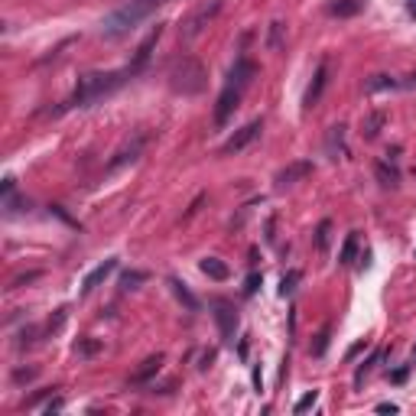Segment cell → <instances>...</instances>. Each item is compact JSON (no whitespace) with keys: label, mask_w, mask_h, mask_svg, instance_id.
<instances>
[{"label":"cell","mask_w":416,"mask_h":416,"mask_svg":"<svg viewBox=\"0 0 416 416\" xmlns=\"http://www.w3.org/2000/svg\"><path fill=\"white\" fill-rule=\"evenodd\" d=\"M254 75H257V65L251 62L247 55H237L235 65H231V72H228V78H224L221 95L215 101V127H224V124L231 120V114L241 107L244 91L251 88V82H254Z\"/></svg>","instance_id":"6da1fadb"},{"label":"cell","mask_w":416,"mask_h":416,"mask_svg":"<svg viewBox=\"0 0 416 416\" xmlns=\"http://www.w3.org/2000/svg\"><path fill=\"white\" fill-rule=\"evenodd\" d=\"M134 72L130 69H120V72H88L78 78L72 98L65 101V107H91L98 101H105L107 95H114L120 85H127Z\"/></svg>","instance_id":"7a4b0ae2"},{"label":"cell","mask_w":416,"mask_h":416,"mask_svg":"<svg viewBox=\"0 0 416 416\" xmlns=\"http://www.w3.org/2000/svg\"><path fill=\"white\" fill-rule=\"evenodd\" d=\"M163 0H127V3H120L118 10H111L101 23V33H105L107 39H118V36H127L130 30H137L140 23L147 20L150 13L160 7Z\"/></svg>","instance_id":"3957f363"},{"label":"cell","mask_w":416,"mask_h":416,"mask_svg":"<svg viewBox=\"0 0 416 416\" xmlns=\"http://www.w3.org/2000/svg\"><path fill=\"white\" fill-rule=\"evenodd\" d=\"M205 82H208V72H205V65L199 62V59H192V55H182V59H176L170 69V88L176 91V95H199V91H205Z\"/></svg>","instance_id":"277c9868"},{"label":"cell","mask_w":416,"mask_h":416,"mask_svg":"<svg viewBox=\"0 0 416 416\" xmlns=\"http://www.w3.org/2000/svg\"><path fill=\"white\" fill-rule=\"evenodd\" d=\"M221 3H224V0H202V3H199V7H195V10L182 20V26H179L182 39H186V43H192L195 36H199V33H202L205 26H208V23L221 13Z\"/></svg>","instance_id":"5b68a950"},{"label":"cell","mask_w":416,"mask_h":416,"mask_svg":"<svg viewBox=\"0 0 416 416\" xmlns=\"http://www.w3.org/2000/svg\"><path fill=\"white\" fill-rule=\"evenodd\" d=\"M260 130H264V120H260V118L251 120V124H244L241 130H235V134L228 137V143L221 147V156H237V153H244V150L251 147L257 137H260Z\"/></svg>","instance_id":"8992f818"},{"label":"cell","mask_w":416,"mask_h":416,"mask_svg":"<svg viewBox=\"0 0 416 416\" xmlns=\"http://www.w3.org/2000/svg\"><path fill=\"white\" fill-rule=\"evenodd\" d=\"M147 140H150V134H134V140H127L124 147L111 156V163H107V170L105 172H118L120 166H127V163H134V160H140V153H143V147H147Z\"/></svg>","instance_id":"52a82bcc"},{"label":"cell","mask_w":416,"mask_h":416,"mask_svg":"<svg viewBox=\"0 0 416 416\" xmlns=\"http://www.w3.org/2000/svg\"><path fill=\"white\" fill-rule=\"evenodd\" d=\"M215 322H218V329H221V338L224 342H231L237 332V312L231 302H224V299H218L215 302Z\"/></svg>","instance_id":"ba28073f"},{"label":"cell","mask_w":416,"mask_h":416,"mask_svg":"<svg viewBox=\"0 0 416 416\" xmlns=\"http://www.w3.org/2000/svg\"><path fill=\"white\" fill-rule=\"evenodd\" d=\"M325 85H329V65L322 62L319 69H316V75H312V85L306 88V98H302V107H306V111H312V107L319 105V98H322V91H325Z\"/></svg>","instance_id":"9c48e42d"},{"label":"cell","mask_w":416,"mask_h":416,"mask_svg":"<svg viewBox=\"0 0 416 416\" xmlns=\"http://www.w3.org/2000/svg\"><path fill=\"white\" fill-rule=\"evenodd\" d=\"M163 36V26H156V30L150 33L147 39H143V43H140V49H137V55H134V62L127 65L130 72L137 75V72H143V65L150 62V55H153V49H156V39H160Z\"/></svg>","instance_id":"30bf717a"},{"label":"cell","mask_w":416,"mask_h":416,"mask_svg":"<svg viewBox=\"0 0 416 416\" xmlns=\"http://www.w3.org/2000/svg\"><path fill=\"white\" fill-rule=\"evenodd\" d=\"M312 172V163L309 160H299V163H293V166H287V170H280L277 172V189H287V186H293V182H299V179H306Z\"/></svg>","instance_id":"8fae6325"},{"label":"cell","mask_w":416,"mask_h":416,"mask_svg":"<svg viewBox=\"0 0 416 416\" xmlns=\"http://www.w3.org/2000/svg\"><path fill=\"white\" fill-rule=\"evenodd\" d=\"M325 153H329V160H342V153H345V127L342 124L329 127V134H325Z\"/></svg>","instance_id":"7c38bea8"},{"label":"cell","mask_w":416,"mask_h":416,"mask_svg":"<svg viewBox=\"0 0 416 416\" xmlns=\"http://www.w3.org/2000/svg\"><path fill=\"white\" fill-rule=\"evenodd\" d=\"M114 267H118V260H105V264H98V267L85 277V283H82V293L88 296V293H91V289H95L98 283H105V280L111 277V273H114Z\"/></svg>","instance_id":"4fadbf2b"},{"label":"cell","mask_w":416,"mask_h":416,"mask_svg":"<svg viewBox=\"0 0 416 416\" xmlns=\"http://www.w3.org/2000/svg\"><path fill=\"white\" fill-rule=\"evenodd\" d=\"M361 7H364V0H332L329 13L332 17H338V20H345V17H358Z\"/></svg>","instance_id":"5bb4252c"},{"label":"cell","mask_w":416,"mask_h":416,"mask_svg":"<svg viewBox=\"0 0 416 416\" xmlns=\"http://www.w3.org/2000/svg\"><path fill=\"white\" fill-rule=\"evenodd\" d=\"M387 88H400V78H394V75H371V78L364 82V91H368V95H377V91H387Z\"/></svg>","instance_id":"9a60e30c"},{"label":"cell","mask_w":416,"mask_h":416,"mask_svg":"<svg viewBox=\"0 0 416 416\" xmlns=\"http://www.w3.org/2000/svg\"><path fill=\"white\" fill-rule=\"evenodd\" d=\"M160 368H163V354H153V358H147V361H143V368H140V371H134L130 384H143V381H150V377L160 371Z\"/></svg>","instance_id":"2e32d148"},{"label":"cell","mask_w":416,"mask_h":416,"mask_svg":"<svg viewBox=\"0 0 416 416\" xmlns=\"http://www.w3.org/2000/svg\"><path fill=\"white\" fill-rule=\"evenodd\" d=\"M384 120H387L384 111H371V114L361 120V134H364L368 140H374L377 134H381V127H384Z\"/></svg>","instance_id":"e0dca14e"},{"label":"cell","mask_w":416,"mask_h":416,"mask_svg":"<svg viewBox=\"0 0 416 416\" xmlns=\"http://www.w3.org/2000/svg\"><path fill=\"white\" fill-rule=\"evenodd\" d=\"M202 273H205V277H212V280H228L231 270H228V264L218 260V257H205V260H202Z\"/></svg>","instance_id":"ac0fdd59"},{"label":"cell","mask_w":416,"mask_h":416,"mask_svg":"<svg viewBox=\"0 0 416 416\" xmlns=\"http://www.w3.org/2000/svg\"><path fill=\"white\" fill-rule=\"evenodd\" d=\"M374 172H377L381 186H390V189H394L397 182H400V172H397V166H394V163H387V160L377 163V166H374Z\"/></svg>","instance_id":"d6986e66"},{"label":"cell","mask_w":416,"mask_h":416,"mask_svg":"<svg viewBox=\"0 0 416 416\" xmlns=\"http://www.w3.org/2000/svg\"><path fill=\"white\" fill-rule=\"evenodd\" d=\"M170 287H172V293H176V299H179V302H186V309L199 312V299L189 293V287H186V283H179V280H170Z\"/></svg>","instance_id":"ffe728a7"},{"label":"cell","mask_w":416,"mask_h":416,"mask_svg":"<svg viewBox=\"0 0 416 416\" xmlns=\"http://www.w3.org/2000/svg\"><path fill=\"white\" fill-rule=\"evenodd\" d=\"M354 251H358V235H354V231H352V235L345 237L342 254H338V264H342V267H345V264H352V260H354Z\"/></svg>","instance_id":"44dd1931"},{"label":"cell","mask_w":416,"mask_h":416,"mask_svg":"<svg viewBox=\"0 0 416 416\" xmlns=\"http://www.w3.org/2000/svg\"><path fill=\"white\" fill-rule=\"evenodd\" d=\"M140 283H147V273H143V270H127V273L120 277V287L124 289H137Z\"/></svg>","instance_id":"7402d4cb"},{"label":"cell","mask_w":416,"mask_h":416,"mask_svg":"<svg viewBox=\"0 0 416 416\" xmlns=\"http://www.w3.org/2000/svg\"><path fill=\"white\" fill-rule=\"evenodd\" d=\"M296 283H299V270H289L287 277H283V283H280V296H289L296 289Z\"/></svg>","instance_id":"603a6c76"},{"label":"cell","mask_w":416,"mask_h":416,"mask_svg":"<svg viewBox=\"0 0 416 416\" xmlns=\"http://www.w3.org/2000/svg\"><path fill=\"white\" fill-rule=\"evenodd\" d=\"M283 30H287V26H283V23H270V49H280V46H283Z\"/></svg>","instance_id":"cb8c5ba5"},{"label":"cell","mask_w":416,"mask_h":416,"mask_svg":"<svg viewBox=\"0 0 416 416\" xmlns=\"http://www.w3.org/2000/svg\"><path fill=\"white\" fill-rule=\"evenodd\" d=\"M316 400H319V394H316V390H309V394L302 397V400H296L293 413H306V410H312V406H316Z\"/></svg>","instance_id":"d4e9b609"},{"label":"cell","mask_w":416,"mask_h":416,"mask_svg":"<svg viewBox=\"0 0 416 416\" xmlns=\"http://www.w3.org/2000/svg\"><path fill=\"white\" fill-rule=\"evenodd\" d=\"M329 231H332V224L322 221L319 224V235H316V247H319V251H325V247H329Z\"/></svg>","instance_id":"484cf974"},{"label":"cell","mask_w":416,"mask_h":416,"mask_svg":"<svg viewBox=\"0 0 416 416\" xmlns=\"http://www.w3.org/2000/svg\"><path fill=\"white\" fill-rule=\"evenodd\" d=\"M325 345H329V325L319 332V338H316V345H312V354L319 358V354H325Z\"/></svg>","instance_id":"4316f807"},{"label":"cell","mask_w":416,"mask_h":416,"mask_svg":"<svg viewBox=\"0 0 416 416\" xmlns=\"http://www.w3.org/2000/svg\"><path fill=\"white\" fill-rule=\"evenodd\" d=\"M257 287H260V277H257V273H251V277H247V287H244V296H254Z\"/></svg>","instance_id":"83f0119b"},{"label":"cell","mask_w":416,"mask_h":416,"mask_svg":"<svg viewBox=\"0 0 416 416\" xmlns=\"http://www.w3.org/2000/svg\"><path fill=\"white\" fill-rule=\"evenodd\" d=\"M400 88H416V72H413V75H406L404 82H400Z\"/></svg>","instance_id":"f1b7e54d"},{"label":"cell","mask_w":416,"mask_h":416,"mask_svg":"<svg viewBox=\"0 0 416 416\" xmlns=\"http://www.w3.org/2000/svg\"><path fill=\"white\" fill-rule=\"evenodd\" d=\"M377 410H381V413H397V406H394V404H381Z\"/></svg>","instance_id":"f546056e"}]
</instances>
